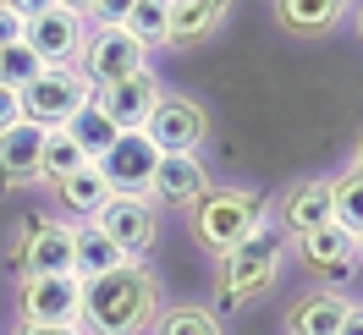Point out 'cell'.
Here are the masks:
<instances>
[{
	"label": "cell",
	"instance_id": "5b68a950",
	"mask_svg": "<svg viewBox=\"0 0 363 335\" xmlns=\"http://www.w3.org/2000/svg\"><path fill=\"white\" fill-rule=\"evenodd\" d=\"M6 264L17 269V280H28V275H67L72 269V225L50 220V215H23L17 237L6 247Z\"/></svg>",
	"mask_w": 363,
	"mask_h": 335
},
{
	"label": "cell",
	"instance_id": "d6986e66",
	"mask_svg": "<svg viewBox=\"0 0 363 335\" xmlns=\"http://www.w3.org/2000/svg\"><path fill=\"white\" fill-rule=\"evenodd\" d=\"M231 17V0H171V45L193 50L209 45Z\"/></svg>",
	"mask_w": 363,
	"mask_h": 335
},
{
	"label": "cell",
	"instance_id": "3957f363",
	"mask_svg": "<svg viewBox=\"0 0 363 335\" xmlns=\"http://www.w3.org/2000/svg\"><path fill=\"white\" fill-rule=\"evenodd\" d=\"M215 313L220 308H248L259 297H270V286L281 280V264H286V237L259 225L242 247H231L226 259H215Z\"/></svg>",
	"mask_w": 363,
	"mask_h": 335
},
{
	"label": "cell",
	"instance_id": "277c9868",
	"mask_svg": "<svg viewBox=\"0 0 363 335\" xmlns=\"http://www.w3.org/2000/svg\"><path fill=\"white\" fill-rule=\"evenodd\" d=\"M89 99H94V83L83 77V67H45L23 93H17L23 121L45 127V132H61V127H67Z\"/></svg>",
	"mask_w": 363,
	"mask_h": 335
},
{
	"label": "cell",
	"instance_id": "cb8c5ba5",
	"mask_svg": "<svg viewBox=\"0 0 363 335\" xmlns=\"http://www.w3.org/2000/svg\"><path fill=\"white\" fill-rule=\"evenodd\" d=\"M121 28H127L143 50L171 45V0H133V11H127Z\"/></svg>",
	"mask_w": 363,
	"mask_h": 335
},
{
	"label": "cell",
	"instance_id": "44dd1931",
	"mask_svg": "<svg viewBox=\"0 0 363 335\" xmlns=\"http://www.w3.org/2000/svg\"><path fill=\"white\" fill-rule=\"evenodd\" d=\"M116 264H127V259L116 253V242L99 231V225H94V220H77V225H72V275H77V280L111 275Z\"/></svg>",
	"mask_w": 363,
	"mask_h": 335
},
{
	"label": "cell",
	"instance_id": "4dcf8cb0",
	"mask_svg": "<svg viewBox=\"0 0 363 335\" xmlns=\"http://www.w3.org/2000/svg\"><path fill=\"white\" fill-rule=\"evenodd\" d=\"M17 121H23V105H17V93L0 89V132H6V127H17Z\"/></svg>",
	"mask_w": 363,
	"mask_h": 335
},
{
	"label": "cell",
	"instance_id": "d4e9b609",
	"mask_svg": "<svg viewBox=\"0 0 363 335\" xmlns=\"http://www.w3.org/2000/svg\"><path fill=\"white\" fill-rule=\"evenodd\" d=\"M155 335H226V324H220V313L204 308V302H165V313H160Z\"/></svg>",
	"mask_w": 363,
	"mask_h": 335
},
{
	"label": "cell",
	"instance_id": "ac0fdd59",
	"mask_svg": "<svg viewBox=\"0 0 363 335\" xmlns=\"http://www.w3.org/2000/svg\"><path fill=\"white\" fill-rule=\"evenodd\" d=\"M111 181L99 176V165H83V171H72V176L50 181V203L61 209V215H72V220H94L105 203H111Z\"/></svg>",
	"mask_w": 363,
	"mask_h": 335
},
{
	"label": "cell",
	"instance_id": "4fadbf2b",
	"mask_svg": "<svg viewBox=\"0 0 363 335\" xmlns=\"http://www.w3.org/2000/svg\"><path fill=\"white\" fill-rule=\"evenodd\" d=\"M155 143L143 132H121L116 137V149L105 159H99V176L111 181V193L116 198H149V181H155Z\"/></svg>",
	"mask_w": 363,
	"mask_h": 335
},
{
	"label": "cell",
	"instance_id": "484cf974",
	"mask_svg": "<svg viewBox=\"0 0 363 335\" xmlns=\"http://www.w3.org/2000/svg\"><path fill=\"white\" fill-rule=\"evenodd\" d=\"M89 159H83V149L72 143L67 132H45V149H39V181H61V176H72V171H83Z\"/></svg>",
	"mask_w": 363,
	"mask_h": 335
},
{
	"label": "cell",
	"instance_id": "4316f807",
	"mask_svg": "<svg viewBox=\"0 0 363 335\" xmlns=\"http://www.w3.org/2000/svg\"><path fill=\"white\" fill-rule=\"evenodd\" d=\"M39 55H33V50L23 45V39H11V45L0 50V89H11V93H23L28 83H33V77H39Z\"/></svg>",
	"mask_w": 363,
	"mask_h": 335
},
{
	"label": "cell",
	"instance_id": "e575fe53",
	"mask_svg": "<svg viewBox=\"0 0 363 335\" xmlns=\"http://www.w3.org/2000/svg\"><path fill=\"white\" fill-rule=\"evenodd\" d=\"M352 165H358V171H363V137H358V149H352Z\"/></svg>",
	"mask_w": 363,
	"mask_h": 335
},
{
	"label": "cell",
	"instance_id": "1f68e13d",
	"mask_svg": "<svg viewBox=\"0 0 363 335\" xmlns=\"http://www.w3.org/2000/svg\"><path fill=\"white\" fill-rule=\"evenodd\" d=\"M11 39H23V23H17V17H11V11L0 6V50L11 45Z\"/></svg>",
	"mask_w": 363,
	"mask_h": 335
},
{
	"label": "cell",
	"instance_id": "30bf717a",
	"mask_svg": "<svg viewBox=\"0 0 363 335\" xmlns=\"http://www.w3.org/2000/svg\"><path fill=\"white\" fill-rule=\"evenodd\" d=\"M77 67H83V77L94 89H105V83H121V77L149 67V50L138 45L127 28H89V45H83Z\"/></svg>",
	"mask_w": 363,
	"mask_h": 335
},
{
	"label": "cell",
	"instance_id": "d6a6232c",
	"mask_svg": "<svg viewBox=\"0 0 363 335\" xmlns=\"http://www.w3.org/2000/svg\"><path fill=\"white\" fill-rule=\"evenodd\" d=\"M341 335H363V302H352V308H347V319H341Z\"/></svg>",
	"mask_w": 363,
	"mask_h": 335
},
{
	"label": "cell",
	"instance_id": "5bb4252c",
	"mask_svg": "<svg viewBox=\"0 0 363 335\" xmlns=\"http://www.w3.org/2000/svg\"><path fill=\"white\" fill-rule=\"evenodd\" d=\"M209 165L204 154H160L155 181H149V203L155 209H193L209 193Z\"/></svg>",
	"mask_w": 363,
	"mask_h": 335
},
{
	"label": "cell",
	"instance_id": "6da1fadb",
	"mask_svg": "<svg viewBox=\"0 0 363 335\" xmlns=\"http://www.w3.org/2000/svg\"><path fill=\"white\" fill-rule=\"evenodd\" d=\"M160 313H165V280L143 259H127L111 275L83 280V308H77L83 335H149Z\"/></svg>",
	"mask_w": 363,
	"mask_h": 335
},
{
	"label": "cell",
	"instance_id": "7402d4cb",
	"mask_svg": "<svg viewBox=\"0 0 363 335\" xmlns=\"http://www.w3.org/2000/svg\"><path fill=\"white\" fill-rule=\"evenodd\" d=\"M61 132H67L72 143L83 149V159H89V165H99V159H105V154L116 149V137H121V132L111 127V121H105V110H99L94 99H89V105H83L77 115H72V121L61 127Z\"/></svg>",
	"mask_w": 363,
	"mask_h": 335
},
{
	"label": "cell",
	"instance_id": "603a6c76",
	"mask_svg": "<svg viewBox=\"0 0 363 335\" xmlns=\"http://www.w3.org/2000/svg\"><path fill=\"white\" fill-rule=\"evenodd\" d=\"M330 220H336L341 231L363 237V171L352 165V159L330 176Z\"/></svg>",
	"mask_w": 363,
	"mask_h": 335
},
{
	"label": "cell",
	"instance_id": "f1b7e54d",
	"mask_svg": "<svg viewBox=\"0 0 363 335\" xmlns=\"http://www.w3.org/2000/svg\"><path fill=\"white\" fill-rule=\"evenodd\" d=\"M0 6H6L17 23H33V17H45L50 6H61V0H0Z\"/></svg>",
	"mask_w": 363,
	"mask_h": 335
},
{
	"label": "cell",
	"instance_id": "836d02e7",
	"mask_svg": "<svg viewBox=\"0 0 363 335\" xmlns=\"http://www.w3.org/2000/svg\"><path fill=\"white\" fill-rule=\"evenodd\" d=\"M61 6H72V11H83V17H89V11L99 6V0H61Z\"/></svg>",
	"mask_w": 363,
	"mask_h": 335
},
{
	"label": "cell",
	"instance_id": "8d00e7d4",
	"mask_svg": "<svg viewBox=\"0 0 363 335\" xmlns=\"http://www.w3.org/2000/svg\"><path fill=\"white\" fill-rule=\"evenodd\" d=\"M358 259H363V237H358Z\"/></svg>",
	"mask_w": 363,
	"mask_h": 335
},
{
	"label": "cell",
	"instance_id": "9a60e30c",
	"mask_svg": "<svg viewBox=\"0 0 363 335\" xmlns=\"http://www.w3.org/2000/svg\"><path fill=\"white\" fill-rule=\"evenodd\" d=\"M286 247L297 253V264L308 269V275H319V280H341V275L358 269V237L341 231L336 220L308 231V237H297V242H286Z\"/></svg>",
	"mask_w": 363,
	"mask_h": 335
},
{
	"label": "cell",
	"instance_id": "7a4b0ae2",
	"mask_svg": "<svg viewBox=\"0 0 363 335\" xmlns=\"http://www.w3.org/2000/svg\"><path fill=\"white\" fill-rule=\"evenodd\" d=\"M264 215H270L264 193L231 187V181H209V193L187 209V231H193V242L204 247L209 259H226L231 247H242L264 225Z\"/></svg>",
	"mask_w": 363,
	"mask_h": 335
},
{
	"label": "cell",
	"instance_id": "8fae6325",
	"mask_svg": "<svg viewBox=\"0 0 363 335\" xmlns=\"http://www.w3.org/2000/svg\"><path fill=\"white\" fill-rule=\"evenodd\" d=\"M94 225L116 242L121 259H149L160 242V209L149 198H111L94 215Z\"/></svg>",
	"mask_w": 363,
	"mask_h": 335
},
{
	"label": "cell",
	"instance_id": "8992f818",
	"mask_svg": "<svg viewBox=\"0 0 363 335\" xmlns=\"http://www.w3.org/2000/svg\"><path fill=\"white\" fill-rule=\"evenodd\" d=\"M143 137L155 143V154H199L209 143L204 99H193V93H160V105H155V115H149Z\"/></svg>",
	"mask_w": 363,
	"mask_h": 335
},
{
	"label": "cell",
	"instance_id": "f546056e",
	"mask_svg": "<svg viewBox=\"0 0 363 335\" xmlns=\"http://www.w3.org/2000/svg\"><path fill=\"white\" fill-rule=\"evenodd\" d=\"M11 335H83V324H23V319H17Z\"/></svg>",
	"mask_w": 363,
	"mask_h": 335
},
{
	"label": "cell",
	"instance_id": "ba28073f",
	"mask_svg": "<svg viewBox=\"0 0 363 335\" xmlns=\"http://www.w3.org/2000/svg\"><path fill=\"white\" fill-rule=\"evenodd\" d=\"M83 280L77 275H28L17 280V319L23 324H77Z\"/></svg>",
	"mask_w": 363,
	"mask_h": 335
},
{
	"label": "cell",
	"instance_id": "9c48e42d",
	"mask_svg": "<svg viewBox=\"0 0 363 335\" xmlns=\"http://www.w3.org/2000/svg\"><path fill=\"white\" fill-rule=\"evenodd\" d=\"M270 215H275V231L297 242L319 225H330V176H297L286 181L281 193L270 198Z\"/></svg>",
	"mask_w": 363,
	"mask_h": 335
},
{
	"label": "cell",
	"instance_id": "e0dca14e",
	"mask_svg": "<svg viewBox=\"0 0 363 335\" xmlns=\"http://www.w3.org/2000/svg\"><path fill=\"white\" fill-rule=\"evenodd\" d=\"M39 149H45V127L17 121L0 132V187H33L39 181Z\"/></svg>",
	"mask_w": 363,
	"mask_h": 335
},
{
	"label": "cell",
	"instance_id": "ffe728a7",
	"mask_svg": "<svg viewBox=\"0 0 363 335\" xmlns=\"http://www.w3.org/2000/svg\"><path fill=\"white\" fill-rule=\"evenodd\" d=\"M347 308L352 302L341 291H303L292 308H286V335H341Z\"/></svg>",
	"mask_w": 363,
	"mask_h": 335
},
{
	"label": "cell",
	"instance_id": "52a82bcc",
	"mask_svg": "<svg viewBox=\"0 0 363 335\" xmlns=\"http://www.w3.org/2000/svg\"><path fill=\"white\" fill-rule=\"evenodd\" d=\"M23 45L39 55V67H77L89 45V17L72 6H50L45 17L23 23Z\"/></svg>",
	"mask_w": 363,
	"mask_h": 335
},
{
	"label": "cell",
	"instance_id": "83f0119b",
	"mask_svg": "<svg viewBox=\"0 0 363 335\" xmlns=\"http://www.w3.org/2000/svg\"><path fill=\"white\" fill-rule=\"evenodd\" d=\"M127 11H133V0H99V6L89 11V28H121Z\"/></svg>",
	"mask_w": 363,
	"mask_h": 335
},
{
	"label": "cell",
	"instance_id": "7c38bea8",
	"mask_svg": "<svg viewBox=\"0 0 363 335\" xmlns=\"http://www.w3.org/2000/svg\"><path fill=\"white\" fill-rule=\"evenodd\" d=\"M160 93H165V83L143 67V72H133V77H121V83L94 89V105L105 110V121H111L116 132H143L149 115H155V105H160Z\"/></svg>",
	"mask_w": 363,
	"mask_h": 335
},
{
	"label": "cell",
	"instance_id": "2e32d148",
	"mask_svg": "<svg viewBox=\"0 0 363 335\" xmlns=\"http://www.w3.org/2000/svg\"><path fill=\"white\" fill-rule=\"evenodd\" d=\"M352 0H270V17L286 39H330L347 23Z\"/></svg>",
	"mask_w": 363,
	"mask_h": 335
},
{
	"label": "cell",
	"instance_id": "d590c367",
	"mask_svg": "<svg viewBox=\"0 0 363 335\" xmlns=\"http://www.w3.org/2000/svg\"><path fill=\"white\" fill-rule=\"evenodd\" d=\"M358 39H363V6H358Z\"/></svg>",
	"mask_w": 363,
	"mask_h": 335
}]
</instances>
